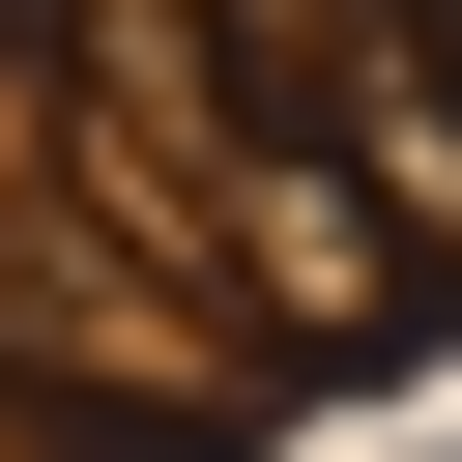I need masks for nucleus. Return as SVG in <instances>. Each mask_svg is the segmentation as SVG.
I'll return each instance as SVG.
<instances>
[{
	"label": "nucleus",
	"mask_w": 462,
	"mask_h": 462,
	"mask_svg": "<svg viewBox=\"0 0 462 462\" xmlns=\"http://www.w3.org/2000/svg\"><path fill=\"white\" fill-rule=\"evenodd\" d=\"M231 116H260L404 289H462V29H433V0H231Z\"/></svg>",
	"instance_id": "nucleus-1"
}]
</instances>
